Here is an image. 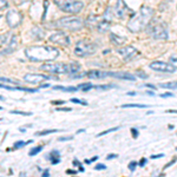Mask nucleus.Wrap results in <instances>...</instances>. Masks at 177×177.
I'll return each mask as SVG.
<instances>
[{
    "label": "nucleus",
    "instance_id": "obj_1",
    "mask_svg": "<svg viewBox=\"0 0 177 177\" xmlns=\"http://www.w3.org/2000/svg\"><path fill=\"white\" fill-rule=\"evenodd\" d=\"M25 56L32 62H51L59 56V50L52 46H30L25 49Z\"/></svg>",
    "mask_w": 177,
    "mask_h": 177
},
{
    "label": "nucleus",
    "instance_id": "obj_2",
    "mask_svg": "<svg viewBox=\"0 0 177 177\" xmlns=\"http://www.w3.org/2000/svg\"><path fill=\"white\" fill-rule=\"evenodd\" d=\"M153 17V10L151 7H148V6H143L142 8L139 10L138 13L133 14L128 23V29L133 32V33H137L141 32L144 29H147L148 24L151 21Z\"/></svg>",
    "mask_w": 177,
    "mask_h": 177
},
{
    "label": "nucleus",
    "instance_id": "obj_3",
    "mask_svg": "<svg viewBox=\"0 0 177 177\" xmlns=\"http://www.w3.org/2000/svg\"><path fill=\"white\" fill-rule=\"evenodd\" d=\"M40 69L52 74H71L73 76L80 70V65L77 62H72L70 64L64 63H45L40 66Z\"/></svg>",
    "mask_w": 177,
    "mask_h": 177
},
{
    "label": "nucleus",
    "instance_id": "obj_4",
    "mask_svg": "<svg viewBox=\"0 0 177 177\" xmlns=\"http://www.w3.org/2000/svg\"><path fill=\"white\" fill-rule=\"evenodd\" d=\"M147 32L148 35H150V37H153V39L164 40V39H168V37H169L168 26L162 20L151 19V21L147 26Z\"/></svg>",
    "mask_w": 177,
    "mask_h": 177
},
{
    "label": "nucleus",
    "instance_id": "obj_5",
    "mask_svg": "<svg viewBox=\"0 0 177 177\" xmlns=\"http://www.w3.org/2000/svg\"><path fill=\"white\" fill-rule=\"evenodd\" d=\"M53 26L62 30L78 31V30L83 29L84 23L83 20L77 18V17H65V18H60V19L56 20L53 23Z\"/></svg>",
    "mask_w": 177,
    "mask_h": 177
},
{
    "label": "nucleus",
    "instance_id": "obj_6",
    "mask_svg": "<svg viewBox=\"0 0 177 177\" xmlns=\"http://www.w3.org/2000/svg\"><path fill=\"white\" fill-rule=\"evenodd\" d=\"M53 3L58 6L59 10L71 14H77L84 7L83 3L78 0H53Z\"/></svg>",
    "mask_w": 177,
    "mask_h": 177
},
{
    "label": "nucleus",
    "instance_id": "obj_7",
    "mask_svg": "<svg viewBox=\"0 0 177 177\" xmlns=\"http://www.w3.org/2000/svg\"><path fill=\"white\" fill-rule=\"evenodd\" d=\"M97 51V46L94 43L80 40L74 46V54L78 57H88L92 56Z\"/></svg>",
    "mask_w": 177,
    "mask_h": 177
},
{
    "label": "nucleus",
    "instance_id": "obj_8",
    "mask_svg": "<svg viewBox=\"0 0 177 177\" xmlns=\"http://www.w3.org/2000/svg\"><path fill=\"white\" fill-rule=\"evenodd\" d=\"M115 13L117 15L118 18L121 19H124L125 17H132L135 13L132 12L131 8H129V6L125 4L124 0H117V4H116V7H115Z\"/></svg>",
    "mask_w": 177,
    "mask_h": 177
},
{
    "label": "nucleus",
    "instance_id": "obj_9",
    "mask_svg": "<svg viewBox=\"0 0 177 177\" xmlns=\"http://www.w3.org/2000/svg\"><path fill=\"white\" fill-rule=\"evenodd\" d=\"M6 21L10 26L11 29H14V27H18L21 21H23V17L19 12H17L15 10H10L6 14Z\"/></svg>",
    "mask_w": 177,
    "mask_h": 177
},
{
    "label": "nucleus",
    "instance_id": "obj_10",
    "mask_svg": "<svg viewBox=\"0 0 177 177\" xmlns=\"http://www.w3.org/2000/svg\"><path fill=\"white\" fill-rule=\"evenodd\" d=\"M50 41H52L54 44L62 45V46H69L70 45V37L65 32H54L52 35H50Z\"/></svg>",
    "mask_w": 177,
    "mask_h": 177
},
{
    "label": "nucleus",
    "instance_id": "obj_11",
    "mask_svg": "<svg viewBox=\"0 0 177 177\" xmlns=\"http://www.w3.org/2000/svg\"><path fill=\"white\" fill-rule=\"evenodd\" d=\"M149 67L158 72H168V73H174L176 70L170 63H164V62H153L149 65Z\"/></svg>",
    "mask_w": 177,
    "mask_h": 177
},
{
    "label": "nucleus",
    "instance_id": "obj_12",
    "mask_svg": "<svg viewBox=\"0 0 177 177\" xmlns=\"http://www.w3.org/2000/svg\"><path fill=\"white\" fill-rule=\"evenodd\" d=\"M117 53L124 59V60H131L133 59L135 57H137L139 52H138L137 50L135 49L133 46H125V47H122V49H119L117 51Z\"/></svg>",
    "mask_w": 177,
    "mask_h": 177
},
{
    "label": "nucleus",
    "instance_id": "obj_13",
    "mask_svg": "<svg viewBox=\"0 0 177 177\" xmlns=\"http://www.w3.org/2000/svg\"><path fill=\"white\" fill-rule=\"evenodd\" d=\"M52 79V77H49V76H45V74H35V73H27L24 76V80L25 83L29 84H41L45 80H50Z\"/></svg>",
    "mask_w": 177,
    "mask_h": 177
},
{
    "label": "nucleus",
    "instance_id": "obj_14",
    "mask_svg": "<svg viewBox=\"0 0 177 177\" xmlns=\"http://www.w3.org/2000/svg\"><path fill=\"white\" fill-rule=\"evenodd\" d=\"M17 49H18V37L17 35H12L8 44H7V47L1 51V54H10L12 52H14Z\"/></svg>",
    "mask_w": 177,
    "mask_h": 177
},
{
    "label": "nucleus",
    "instance_id": "obj_15",
    "mask_svg": "<svg viewBox=\"0 0 177 177\" xmlns=\"http://www.w3.org/2000/svg\"><path fill=\"white\" fill-rule=\"evenodd\" d=\"M86 76L90 79H103L109 77V72L102 71V70H92V71H88Z\"/></svg>",
    "mask_w": 177,
    "mask_h": 177
},
{
    "label": "nucleus",
    "instance_id": "obj_16",
    "mask_svg": "<svg viewBox=\"0 0 177 177\" xmlns=\"http://www.w3.org/2000/svg\"><path fill=\"white\" fill-rule=\"evenodd\" d=\"M109 77H115L118 79H124V80H135L136 77L129 72H109Z\"/></svg>",
    "mask_w": 177,
    "mask_h": 177
},
{
    "label": "nucleus",
    "instance_id": "obj_17",
    "mask_svg": "<svg viewBox=\"0 0 177 177\" xmlns=\"http://www.w3.org/2000/svg\"><path fill=\"white\" fill-rule=\"evenodd\" d=\"M0 88H6V90H10V91H24V92H32V94L38 91V88H21V86H18V85H14V86H8V85L0 84Z\"/></svg>",
    "mask_w": 177,
    "mask_h": 177
},
{
    "label": "nucleus",
    "instance_id": "obj_18",
    "mask_svg": "<svg viewBox=\"0 0 177 177\" xmlns=\"http://www.w3.org/2000/svg\"><path fill=\"white\" fill-rule=\"evenodd\" d=\"M110 27H111V21L105 19H102V21H99L98 24H97V30H98L99 32H102V33L108 32L109 30H110Z\"/></svg>",
    "mask_w": 177,
    "mask_h": 177
},
{
    "label": "nucleus",
    "instance_id": "obj_19",
    "mask_svg": "<svg viewBox=\"0 0 177 177\" xmlns=\"http://www.w3.org/2000/svg\"><path fill=\"white\" fill-rule=\"evenodd\" d=\"M31 35H32V38L35 40H39V39H43L44 38V31L40 29V27H38V26H35V27H32V30H31Z\"/></svg>",
    "mask_w": 177,
    "mask_h": 177
},
{
    "label": "nucleus",
    "instance_id": "obj_20",
    "mask_svg": "<svg viewBox=\"0 0 177 177\" xmlns=\"http://www.w3.org/2000/svg\"><path fill=\"white\" fill-rule=\"evenodd\" d=\"M110 40H111V43H112L113 45L119 46V45L124 44L125 38H124V37H119V35H115V33H111V35H110Z\"/></svg>",
    "mask_w": 177,
    "mask_h": 177
},
{
    "label": "nucleus",
    "instance_id": "obj_21",
    "mask_svg": "<svg viewBox=\"0 0 177 177\" xmlns=\"http://www.w3.org/2000/svg\"><path fill=\"white\" fill-rule=\"evenodd\" d=\"M59 157H60V155H59L58 151H57V150H53V151H51V153H50V155L46 158L50 159L52 164H58V163L60 162V158Z\"/></svg>",
    "mask_w": 177,
    "mask_h": 177
},
{
    "label": "nucleus",
    "instance_id": "obj_22",
    "mask_svg": "<svg viewBox=\"0 0 177 177\" xmlns=\"http://www.w3.org/2000/svg\"><path fill=\"white\" fill-rule=\"evenodd\" d=\"M78 88H74V86H53V90H63V91H66V92H76Z\"/></svg>",
    "mask_w": 177,
    "mask_h": 177
},
{
    "label": "nucleus",
    "instance_id": "obj_23",
    "mask_svg": "<svg viewBox=\"0 0 177 177\" xmlns=\"http://www.w3.org/2000/svg\"><path fill=\"white\" fill-rule=\"evenodd\" d=\"M77 88H82V91H83V92H88V90L94 88V86H92V84L85 83V84H80V85H78Z\"/></svg>",
    "mask_w": 177,
    "mask_h": 177
},
{
    "label": "nucleus",
    "instance_id": "obj_24",
    "mask_svg": "<svg viewBox=\"0 0 177 177\" xmlns=\"http://www.w3.org/2000/svg\"><path fill=\"white\" fill-rule=\"evenodd\" d=\"M59 130L57 129H52V130H44V131H40V132H35L37 136H45V135H50V133H53V132H58Z\"/></svg>",
    "mask_w": 177,
    "mask_h": 177
},
{
    "label": "nucleus",
    "instance_id": "obj_25",
    "mask_svg": "<svg viewBox=\"0 0 177 177\" xmlns=\"http://www.w3.org/2000/svg\"><path fill=\"white\" fill-rule=\"evenodd\" d=\"M161 88H177V82H172V83H167V84H161Z\"/></svg>",
    "mask_w": 177,
    "mask_h": 177
},
{
    "label": "nucleus",
    "instance_id": "obj_26",
    "mask_svg": "<svg viewBox=\"0 0 177 177\" xmlns=\"http://www.w3.org/2000/svg\"><path fill=\"white\" fill-rule=\"evenodd\" d=\"M30 143H32V141H29V142H24V141H18V142L14 143V149H20L21 147H25V145H27Z\"/></svg>",
    "mask_w": 177,
    "mask_h": 177
},
{
    "label": "nucleus",
    "instance_id": "obj_27",
    "mask_svg": "<svg viewBox=\"0 0 177 177\" xmlns=\"http://www.w3.org/2000/svg\"><path fill=\"white\" fill-rule=\"evenodd\" d=\"M122 108H148V105H144V104H124Z\"/></svg>",
    "mask_w": 177,
    "mask_h": 177
},
{
    "label": "nucleus",
    "instance_id": "obj_28",
    "mask_svg": "<svg viewBox=\"0 0 177 177\" xmlns=\"http://www.w3.org/2000/svg\"><path fill=\"white\" fill-rule=\"evenodd\" d=\"M41 150H43V148H41V147L33 148V149H31V150H30L29 155H30V156H35V155H37V153H39Z\"/></svg>",
    "mask_w": 177,
    "mask_h": 177
},
{
    "label": "nucleus",
    "instance_id": "obj_29",
    "mask_svg": "<svg viewBox=\"0 0 177 177\" xmlns=\"http://www.w3.org/2000/svg\"><path fill=\"white\" fill-rule=\"evenodd\" d=\"M0 82L11 83V84H13V85H18V82H17V80H13V79H10V78H5V77H1V78H0Z\"/></svg>",
    "mask_w": 177,
    "mask_h": 177
},
{
    "label": "nucleus",
    "instance_id": "obj_30",
    "mask_svg": "<svg viewBox=\"0 0 177 177\" xmlns=\"http://www.w3.org/2000/svg\"><path fill=\"white\" fill-rule=\"evenodd\" d=\"M7 40H8V35H0V47H1L3 45H5Z\"/></svg>",
    "mask_w": 177,
    "mask_h": 177
},
{
    "label": "nucleus",
    "instance_id": "obj_31",
    "mask_svg": "<svg viewBox=\"0 0 177 177\" xmlns=\"http://www.w3.org/2000/svg\"><path fill=\"white\" fill-rule=\"evenodd\" d=\"M170 64H171L175 69H177V56H171V57H170Z\"/></svg>",
    "mask_w": 177,
    "mask_h": 177
},
{
    "label": "nucleus",
    "instance_id": "obj_32",
    "mask_svg": "<svg viewBox=\"0 0 177 177\" xmlns=\"http://www.w3.org/2000/svg\"><path fill=\"white\" fill-rule=\"evenodd\" d=\"M118 126H116V128H112V129H109V130H106V131H103V132H99L98 133V137H100V136H104V135H106V133H110L112 132V131H116V130H118Z\"/></svg>",
    "mask_w": 177,
    "mask_h": 177
},
{
    "label": "nucleus",
    "instance_id": "obj_33",
    "mask_svg": "<svg viewBox=\"0 0 177 177\" xmlns=\"http://www.w3.org/2000/svg\"><path fill=\"white\" fill-rule=\"evenodd\" d=\"M7 6H8L7 0H0V10H5L7 8Z\"/></svg>",
    "mask_w": 177,
    "mask_h": 177
},
{
    "label": "nucleus",
    "instance_id": "obj_34",
    "mask_svg": "<svg viewBox=\"0 0 177 177\" xmlns=\"http://www.w3.org/2000/svg\"><path fill=\"white\" fill-rule=\"evenodd\" d=\"M11 113H13V115H23V116H31L32 115L31 112H23V111H15V110L11 111Z\"/></svg>",
    "mask_w": 177,
    "mask_h": 177
},
{
    "label": "nucleus",
    "instance_id": "obj_35",
    "mask_svg": "<svg viewBox=\"0 0 177 177\" xmlns=\"http://www.w3.org/2000/svg\"><path fill=\"white\" fill-rule=\"evenodd\" d=\"M94 88H98V90H108V88H112V85H97V86H94Z\"/></svg>",
    "mask_w": 177,
    "mask_h": 177
},
{
    "label": "nucleus",
    "instance_id": "obj_36",
    "mask_svg": "<svg viewBox=\"0 0 177 177\" xmlns=\"http://www.w3.org/2000/svg\"><path fill=\"white\" fill-rule=\"evenodd\" d=\"M71 102L72 103H76V104H82V105H86V102H83V100H79V99H77V98H72L71 99Z\"/></svg>",
    "mask_w": 177,
    "mask_h": 177
},
{
    "label": "nucleus",
    "instance_id": "obj_37",
    "mask_svg": "<svg viewBox=\"0 0 177 177\" xmlns=\"http://www.w3.org/2000/svg\"><path fill=\"white\" fill-rule=\"evenodd\" d=\"M136 74H137V77H139V78H147L148 77L145 73H143V71H137Z\"/></svg>",
    "mask_w": 177,
    "mask_h": 177
},
{
    "label": "nucleus",
    "instance_id": "obj_38",
    "mask_svg": "<svg viewBox=\"0 0 177 177\" xmlns=\"http://www.w3.org/2000/svg\"><path fill=\"white\" fill-rule=\"evenodd\" d=\"M96 170H104V169H106V167L104 165V164H97L96 167H94Z\"/></svg>",
    "mask_w": 177,
    "mask_h": 177
},
{
    "label": "nucleus",
    "instance_id": "obj_39",
    "mask_svg": "<svg viewBox=\"0 0 177 177\" xmlns=\"http://www.w3.org/2000/svg\"><path fill=\"white\" fill-rule=\"evenodd\" d=\"M136 165H137V163L136 162H131L130 164H129V169H130L131 171H133V170H135V168H136Z\"/></svg>",
    "mask_w": 177,
    "mask_h": 177
},
{
    "label": "nucleus",
    "instance_id": "obj_40",
    "mask_svg": "<svg viewBox=\"0 0 177 177\" xmlns=\"http://www.w3.org/2000/svg\"><path fill=\"white\" fill-rule=\"evenodd\" d=\"M131 133H132L133 138H137L138 131H137V130H136V129H135V128H132V129H131Z\"/></svg>",
    "mask_w": 177,
    "mask_h": 177
},
{
    "label": "nucleus",
    "instance_id": "obj_41",
    "mask_svg": "<svg viewBox=\"0 0 177 177\" xmlns=\"http://www.w3.org/2000/svg\"><path fill=\"white\" fill-rule=\"evenodd\" d=\"M174 94H171V92H167V94H161V97H163V98H165V97H172Z\"/></svg>",
    "mask_w": 177,
    "mask_h": 177
},
{
    "label": "nucleus",
    "instance_id": "obj_42",
    "mask_svg": "<svg viewBox=\"0 0 177 177\" xmlns=\"http://www.w3.org/2000/svg\"><path fill=\"white\" fill-rule=\"evenodd\" d=\"M163 156H164L163 153H159V155H153L151 158H153V159H156V158H161V157H163Z\"/></svg>",
    "mask_w": 177,
    "mask_h": 177
},
{
    "label": "nucleus",
    "instance_id": "obj_43",
    "mask_svg": "<svg viewBox=\"0 0 177 177\" xmlns=\"http://www.w3.org/2000/svg\"><path fill=\"white\" fill-rule=\"evenodd\" d=\"M73 137H62V138H59V141L60 142H63V141H71Z\"/></svg>",
    "mask_w": 177,
    "mask_h": 177
},
{
    "label": "nucleus",
    "instance_id": "obj_44",
    "mask_svg": "<svg viewBox=\"0 0 177 177\" xmlns=\"http://www.w3.org/2000/svg\"><path fill=\"white\" fill-rule=\"evenodd\" d=\"M58 111H71L72 109H70V108H59V109H57Z\"/></svg>",
    "mask_w": 177,
    "mask_h": 177
},
{
    "label": "nucleus",
    "instance_id": "obj_45",
    "mask_svg": "<svg viewBox=\"0 0 177 177\" xmlns=\"http://www.w3.org/2000/svg\"><path fill=\"white\" fill-rule=\"evenodd\" d=\"M65 102L64 100H54V102H52V104H54V105H57V104H64Z\"/></svg>",
    "mask_w": 177,
    "mask_h": 177
},
{
    "label": "nucleus",
    "instance_id": "obj_46",
    "mask_svg": "<svg viewBox=\"0 0 177 177\" xmlns=\"http://www.w3.org/2000/svg\"><path fill=\"white\" fill-rule=\"evenodd\" d=\"M117 157V155H115V153H112V155H108V157H106V159H111V158H116Z\"/></svg>",
    "mask_w": 177,
    "mask_h": 177
},
{
    "label": "nucleus",
    "instance_id": "obj_47",
    "mask_svg": "<svg viewBox=\"0 0 177 177\" xmlns=\"http://www.w3.org/2000/svg\"><path fill=\"white\" fill-rule=\"evenodd\" d=\"M145 162H147V159H145V158H143L142 161H141V162H139V167H143V165H144V164H145Z\"/></svg>",
    "mask_w": 177,
    "mask_h": 177
},
{
    "label": "nucleus",
    "instance_id": "obj_48",
    "mask_svg": "<svg viewBox=\"0 0 177 177\" xmlns=\"http://www.w3.org/2000/svg\"><path fill=\"white\" fill-rule=\"evenodd\" d=\"M175 162H176V158H175V159H172V161H171V162H170V163H168L167 165H165V169H167L168 167H170L171 164H174V163H175Z\"/></svg>",
    "mask_w": 177,
    "mask_h": 177
},
{
    "label": "nucleus",
    "instance_id": "obj_49",
    "mask_svg": "<svg viewBox=\"0 0 177 177\" xmlns=\"http://www.w3.org/2000/svg\"><path fill=\"white\" fill-rule=\"evenodd\" d=\"M43 176H44V177H49V176H50L49 170H45V171L43 172Z\"/></svg>",
    "mask_w": 177,
    "mask_h": 177
},
{
    "label": "nucleus",
    "instance_id": "obj_50",
    "mask_svg": "<svg viewBox=\"0 0 177 177\" xmlns=\"http://www.w3.org/2000/svg\"><path fill=\"white\" fill-rule=\"evenodd\" d=\"M66 174H71V175H76V174H77V171H74V170H67V171H66Z\"/></svg>",
    "mask_w": 177,
    "mask_h": 177
},
{
    "label": "nucleus",
    "instance_id": "obj_51",
    "mask_svg": "<svg viewBox=\"0 0 177 177\" xmlns=\"http://www.w3.org/2000/svg\"><path fill=\"white\" fill-rule=\"evenodd\" d=\"M145 86H147V88H156L155 85H151V84H145Z\"/></svg>",
    "mask_w": 177,
    "mask_h": 177
},
{
    "label": "nucleus",
    "instance_id": "obj_52",
    "mask_svg": "<svg viewBox=\"0 0 177 177\" xmlns=\"http://www.w3.org/2000/svg\"><path fill=\"white\" fill-rule=\"evenodd\" d=\"M167 112H169V113H177V110H167Z\"/></svg>",
    "mask_w": 177,
    "mask_h": 177
},
{
    "label": "nucleus",
    "instance_id": "obj_53",
    "mask_svg": "<svg viewBox=\"0 0 177 177\" xmlns=\"http://www.w3.org/2000/svg\"><path fill=\"white\" fill-rule=\"evenodd\" d=\"M126 94H128V96H136L137 94H136V92H128Z\"/></svg>",
    "mask_w": 177,
    "mask_h": 177
},
{
    "label": "nucleus",
    "instance_id": "obj_54",
    "mask_svg": "<svg viewBox=\"0 0 177 177\" xmlns=\"http://www.w3.org/2000/svg\"><path fill=\"white\" fill-rule=\"evenodd\" d=\"M147 94H150V96H153V91H148Z\"/></svg>",
    "mask_w": 177,
    "mask_h": 177
},
{
    "label": "nucleus",
    "instance_id": "obj_55",
    "mask_svg": "<svg viewBox=\"0 0 177 177\" xmlns=\"http://www.w3.org/2000/svg\"><path fill=\"white\" fill-rule=\"evenodd\" d=\"M84 131H85V130H84V129H83V130H79V131H78V132H77V133H82V132H84Z\"/></svg>",
    "mask_w": 177,
    "mask_h": 177
},
{
    "label": "nucleus",
    "instance_id": "obj_56",
    "mask_svg": "<svg viewBox=\"0 0 177 177\" xmlns=\"http://www.w3.org/2000/svg\"><path fill=\"white\" fill-rule=\"evenodd\" d=\"M0 18H1V15H0Z\"/></svg>",
    "mask_w": 177,
    "mask_h": 177
},
{
    "label": "nucleus",
    "instance_id": "obj_57",
    "mask_svg": "<svg viewBox=\"0 0 177 177\" xmlns=\"http://www.w3.org/2000/svg\"><path fill=\"white\" fill-rule=\"evenodd\" d=\"M176 150H177V148H176Z\"/></svg>",
    "mask_w": 177,
    "mask_h": 177
}]
</instances>
